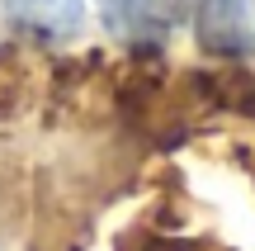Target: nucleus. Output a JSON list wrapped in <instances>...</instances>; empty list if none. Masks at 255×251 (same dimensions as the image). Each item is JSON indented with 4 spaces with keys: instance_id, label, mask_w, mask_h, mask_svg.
Listing matches in <instances>:
<instances>
[{
    "instance_id": "f257e3e1",
    "label": "nucleus",
    "mask_w": 255,
    "mask_h": 251,
    "mask_svg": "<svg viewBox=\"0 0 255 251\" xmlns=\"http://www.w3.org/2000/svg\"><path fill=\"white\" fill-rule=\"evenodd\" d=\"M194 33L208 57L241 62L255 52V0H199L194 5Z\"/></svg>"
},
{
    "instance_id": "f03ea898",
    "label": "nucleus",
    "mask_w": 255,
    "mask_h": 251,
    "mask_svg": "<svg viewBox=\"0 0 255 251\" xmlns=\"http://www.w3.org/2000/svg\"><path fill=\"white\" fill-rule=\"evenodd\" d=\"M194 0H100L104 24L137 47H151L189 14Z\"/></svg>"
},
{
    "instance_id": "7ed1b4c3",
    "label": "nucleus",
    "mask_w": 255,
    "mask_h": 251,
    "mask_svg": "<svg viewBox=\"0 0 255 251\" xmlns=\"http://www.w3.org/2000/svg\"><path fill=\"white\" fill-rule=\"evenodd\" d=\"M9 19H14L24 33L38 38H66L81 24V5L85 0H5Z\"/></svg>"
},
{
    "instance_id": "20e7f679",
    "label": "nucleus",
    "mask_w": 255,
    "mask_h": 251,
    "mask_svg": "<svg viewBox=\"0 0 255 251\" xmlns=\"http://www.w3.org/2000/svg\"><path fill=\"white\" fill-rule=\"evenodd\" d=\"M33 90V57L19 38L0 43V119H14Z\"/></svg>"
}]
</instances>
